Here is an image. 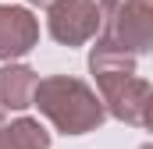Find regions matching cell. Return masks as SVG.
Here are the masks:
<instances>
[{
	"label": "cell",
	"instance_id": "30bf717a",
	"mask_svg": "<svg viewBox=\"0 0 153 149\" xmlns=\"http://www.w3.org/2000/svg\"><path fill=\"white\" fill-rule=\"evenodd\" d=\"M0 124H4V110H0Z\"/></svg>",
	"mask_w": 153,
	"mask_h": 149
},
{
	"label": "cell",
	"instance_id": "6da1fadb",
	"mask_svg": "<svg viewBox=\"0 0 153 149\" xmlns=\"http://www.w3.org/2000/svg\"><path fill=\"white\" fill-rule=\"evenodd\" d=\"M32 107H39V114L64 135H89L107 121V110H103L96 89H89L75 74L39 78Z\"/></svg>",
	"mask_w": 153,
	"mask_h": 149
},
{
	"label": "cell",
	"instance_id": "9c48e42d",
	"mask_svg": "<svg viewBox=\"0 0 153 149\" xmlns=\"http://www.w3.org/2000/svg\"><path fill=\"white\" fill-rule=\"evenodd\" d=\"M139 149H153V146H150V142H146V146H139Z\"/></svg>",
	"mask_w": 153,
	"mask_h": 149
},
{
	"label": "cell",
	"instance_id": "7a4b0ae2",
	"mask_svg": "<svg viewBox=\"0 0 153 149\" xmlns=\"http://www.w3.org/2000/svg\"><path fill=\"white\" fill-rule=\"evenodd\" d=\"M100 29L93 50L143 57L153 46V0H96Z\"/></svg>",
	"mask_w": 153,
	"mask_h": 149
},
{
	"label": "cell",
	"instance_id": "ba28073f",
	"mask_svg": "<svg viewBox=\"0 0 153 149\" xmlns=\"http://www.w3.org/2000/svg\"><path fill=\"white\" fill-rule=\"evenodd\" d=\"M29 4H32V7H53L57 0H29Z\"/></svg>",
	"mask_w": 153,
	"mask_h": 149
},
{
	"label": "cell",
	"instance_id": "52a82bcc",
	"mask_svg": "<svg viewBox=\"0 0 153 149\" xmlns=\"http://www.w3.org/2000/svg\"><path fill=\"white\" fill-rule=\"evenodd\" d=\"M50 131L36 117H18L11 124H0V149H50Z\"/></svg>",
	"mask_w": 153,
	"mask_h": 149
},
{
	"label": "cell",
	"instance_id": "8992f818",
	"mask_svg": "<svg viewBox=\"0 0 153 149\" xmlns=\"http://www.w3.org/2000/svg\"><path fill=\"white\" fill-rule=\"evenodd\" d=\"M39 74L29 64H4L0 68V110H25L32 107Z\"/></svg>",
	"mask_w": 153,
	"mask_h": 149
},
{
	"label": "cell",
	"instance_id": "5b68a950",
	"mask_svg": "<svg viewBox=\"0 0 153 149\" xmlns=\"http://www.w3.org/2000/svg\"><path fill=\"white\" fill-rule=\"evenodd\" d=\"M39 43V18L29 7L0 4V60L14 64L18 57L32 53Z\"/></svg>",
	"mask_w": 153,
	"mask_h": 149
},
{
	"label": "cell",
	"instance_id": "3957f363",
	"mask_svg": "<svg viewBox=\"0 0 153 149\" xmlns=\"http://www.w3.org/2000/svg\"><path fill=\"white\" fill-rule=\"evenodd\" d=\"M96 96L103 103L107 117H117L132 128H150V107H153V89L139 74H96Z\"/></svg>",
	"mask_w": 153,
	"mask_h": 149
},
{
	"label": "cell",
	"instance_id": "277c9868",
	"mask_svg": "<svg viewBox=\"0 0 153 149\" xmlns=\"http://www.w3.org/2000/svg\"><path fill=\"white\" fill-rule=\"evenodd\" d=\"M46 29L61 46H85L100 29L96 0H57L46 7Z\"/></svg>",
	"mask_w": 153,
	"mask_h": 149
}]
</instances>
